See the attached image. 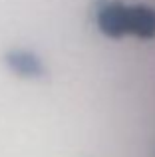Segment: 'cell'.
I'll return each instance as SVG.
<instances>
[{
  "label": "cell",
  "instance_id": "6da1fadb",
  "mask_svg": "<svg viewBox=\"0 0 155 157\" xmlns=\"http://www.w3.org/2000/svg\"><path fill=\"white\" fill-rule=\"evenodd\" d=\"M125 26H127V34L151 38L155 34V10L147 6H127Z\"/></svg>",
  "mask_w": 155,
  "mask_h": 157
}]
</instances>
